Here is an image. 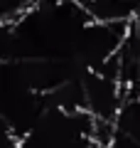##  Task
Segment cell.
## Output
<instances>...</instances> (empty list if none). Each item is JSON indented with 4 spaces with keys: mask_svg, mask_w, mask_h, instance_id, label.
<instances>
[{
    "mask_svg": "<svg viewBox=\"0 0 140 148\" xmlns=\"http://www.w3.org/2000/svg\"><path fill=\"white\" fill-rule=\"evenodd\" d=\"M93 22H133L140 20V0H79Z\"/></svg>",
    "mask_w": 140,
    "mask_h": 148,
    "instance_id": "277c9868",
    "label": "cell"
},
{
    "mask_svg": "<svg viewBox=\"0 0 140 148\" xmlns=\"http://www.w3.org/2000/svg\"><path fill=\"white\" fill-rule=\"evenodd\" d=\"M123 101V89L116 79H108L99 72L84 74V109L99 121H113Z\"/></svg>",
    "mask_w": 140,
    "mask_h": 148,
    "instance_id": "7a4b0ae2",
    "label": "cell"
},
{
    "mask_svg": "<svg viewBox=\"0 0 140 148\" xmlns=\"http://www.w3.org/2000/svg\"><path fill=\"white\" fill-rule=\"evenodd\" d=\"M0 148H20V136L12 131L3 114H0Z\"/></svg>",
    "mask_w": 140,
    "mask_h": 148,
    "instance_id": "8992f818",
    "label": "cell"
},
{
    "mask_svg": "<svg viewBox=\"0 0 140 148\" xmlns=\"http://www.w3.org/2000/svg\"><path fill=\"white\" fill-rule=\"evenodd\" d=\"M128 25L125 22H93V20L86 22L71 45V59L88 72H96L108 57L118 52L125 32H128Z\"/></svg>",
    "mask_w": 140,
    "mask_h": 148,
    "instance_id": "6da1fadb",
    "label": "cell"
},
{
    "mask_svg": "<svg viewBox=\"0 0 140 148\" xmlns=\"http://www.w3.org/2000/svg\"><path fill=\"white\" fill-rule=\"evenodd\" d=\"M32 5H35V0H0V25L20 20Z\"/></svg>",
    "mask_w": 140,
    "mask_h": 148,
    "instance_id": "5b68a950",
    "label": "cell"
},
{
    "mask_svg": "<svg viewBox=\"0 0 140 148\" xmlns=\"http://www.w3.org/2000/svg\"><path fill=\"white\" fill-rule=\"evenodd\" d=\"M118 84L125 96H140V20L128 25L118 47Z\"/></svg>",
    "mask_w": 140,
    "mask_h": 148,
    "instance_id": "3957f363",
    "label": "cell"
}]
</instances>
